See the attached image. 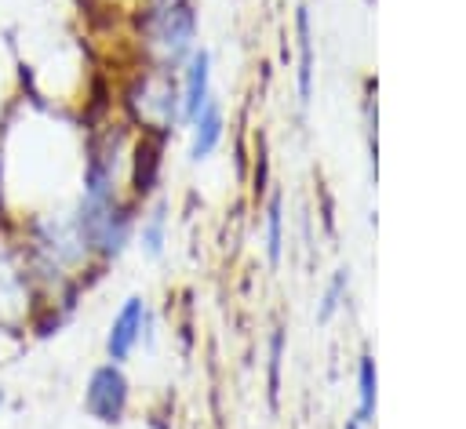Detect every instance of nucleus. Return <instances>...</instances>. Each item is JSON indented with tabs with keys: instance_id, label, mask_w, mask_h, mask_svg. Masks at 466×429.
<instances>
[{
	"instance_id": "nucleus-1",
	"label": "nucleus",
	"mask_w": 466,
	"mask_h": 429,
	"mask_svg": "<svg viewBox=\"0 0 466 429\" xmlns=\"http://www.w3.org/2000/svg\"><path fill=\"white\" fill-rule=\"evenodd\" d=\"M80 116L22 91L0 116V222L62 211L76 200Z\"/></svg>"
},
{
	"instance_id": "nucleus-2",
	"label": "nucleus",
	"mask_w": 466,
	"mask_h": 429,
	"mask_svg": "<svg viewBox=\"0 0 466 429\" xmlns=\"http://www.w3.org/2000/svg\"><path fill=\"white\" fill-rule=\"evenodd\" d=\"M120 15L135 62L178 69L200 47V0H131Z\"/></svg>"
},
{
	"instance_id": "nucleus-3",
	"label": "nucleus",
	"mask_w": 466,
	"mask_h": 429,
	"mask_svg": "<svg viewBox=\"0 0 466 429\" xmlns=\"http://www.w3.org/2000/svg\"><path fill=\"white\" fill-rule=\"evenodd\" d=\"M113 109L138 135L175 138L182 131V98L175 69L127 58V65L113 73Z\"/></svg>"
},
{
	"instance_id": "nucleus-4",
	"label": "nucleus",
	"mask_w": 466,
	"mask_h": 429,
	"mask_svg": "<svg viewBox=\"0 0 466 429\" xmlns=\"http://www.w3.org/2000/svg\"><path fill=\"white\" fill-rule=\"evenodd\" d=\"M138 211L142 207L131 196H120V200H73L69 204L73 229L80 236V244L87 247L91 265L102 276L131 251Z\"/></svg>"
},
{
	"instance_id": "nucleus-5",
	"label": "nucleus",
	"mask_w": 466,
	"mask_h": 429,
	"mask_svg": "<svg viewBox=\"0 0 466 429\" xmlns=\"http://www.w3.org/2000/svg\"><path fill=\"white\" fill-rule=\"evenodd\" d=\"M36 309H40V298H36L33 276L25 269V258L18 251V240L0 222V331L29 338Z\"/></svg>"
},
{
	"instance_id": "nucleus-6",
	"label": "nucleus",
	"mask_w": 466,
	"mask_h": 429,
	"mask_svg": "<svg viewBox=\"0 0 466 429\" xmlns=\"http://www.w3.org/2000/svg\"><path fill=\"white\" fill-rule=\"evenodd\" d=\"M80 407L95 425L116 429L127 422L131 407H135V382L127 374V364H113V360H98L87 374H84V389H80Z\"/></svg>"
},
{
	"instance_id": "nucleus-7",
	"label": "nucleus",
	"mask_w": 466,
	"mask_h": 429,
	"mask_svg": "<svg viewBox=\"0 0 466 429\" xmlns=\"http://www.w3.org/2000/svg\"><path fill=\"white\" fill-rule=\"evenodd\" d=\"M157 342V313L149 305L146 294L131 291L120 298V305L113 309L106 334H102V360L113 364H131L142 349H153Z\"/></svg>"
},
{
	"instance_id": "nucleus-8",
	"label": "nucleus",
	"mask_w": 466,
	"mask_h": 429,
	"mask_svg": "<svg viewBox=\"0 0 466 429\" xmlns=\"http://www.w3.org/2000/svg\"><path fill=\"white\" fill-rule=\"evenodd\" d=\"M167 149L171 138L160 135H135L131 145V164H127V196L142 207L153 196H160L164 185V171H167Z\"/></svg>"
},
{
	"instance_id": "nucleus-9",
	"label": "nucleus",
	"mask_w": 466,
	"mask_h": 429,
	"mask_svg": "<svg viewBox=\"0 0 466 429\" xmlns=\"http://www.w3.org/2000/svg\"><path fill=\"white\" fill-rule=\"evenodd\" d=\"M178 135H186V164H208L218 149H222V142H226V135H229V113H226V105H222V98L218 95H211L186 124H182V131Z\"/></svg>"
},
{
	"instance_id": "nucleus-10",
	"label": "nucleus",
	"mask_w": 466,
	"mask_h": 429,
	"mask_svg": "<svg viewBox=\"0 0 466 429\" xmlns=\"http://www.w3.org/2000/svg\"><path fill=\"white\" fill-rule=\"evenodd\" d=\"M175 76H178V98H182V124L215 95V55H211V47H197L178 69H175Z\"/></svg>"
},
{
	"instance_id": "nucleus-11",
	"label": "nucleus",
	"mask_w": 466,
	"mask_h": 429,
	"mask_svg": "<svg viewBox=\"0 0 466 429\" xmlns=\"http://www.w3.org/2000/svg\"><path fill=\"white\" fill-rule=\"evenodd\" d=\"M167 244H171V200L160 193L149 204H142L131 247H138L146 262H160L167 254Z\"/></svg>"
},
{
	"instance_id": "nucleus-12",
	"label": "nucleus",
	"mask_w": 466,
	"mask_h": 429,
	"mask_svg": "<svg viewBox=\"0 0 466 429\" xmlns=\"http://www.w3.org/2000/svg\"><path fill=\"white\" fill-rule=\"evenodd\" d=\"M313 76H317V51H313V18L302 4L295 11V95L306 109L313 102Z\"/></svg>"
},
{
	"instance_id": "nucleus-13",
	"label": "nucleus",
	"mask_w": 466,
	"mask_h": 429,
	"mask_svg": "<svg viewBox=\"0 0 466 429\" xmlns=\"http://www.w3.org/2000/svg\"><path fill=\"white\" fill-rule=\"evenodd\" d=\"M258 214H262V254H266V262L277 269L280 258H284V244H288V236H284L288 214H284V196H280V189H269V193H266V200L258 204Z\"/></svg>"
},
{
	"instance_id": "nucleus-14",
	"label": "nucleus",
	"mask_w": 466,
	"mask_h": 429,
	"mask_svg": "<svg viewBox=\"0 0 466 429\" xmlns=\"http://www.w3.org/2000/svg\"><path fill=\"white\" fill-rule=\"evenodd\" d=\"M353 389H357V404H353V414L360 422H375V407H379V364L371 353H360L357 356V367H353Z\"/></svg>"
},
{
	"instance_id": "nucleus-15",
	"label": "nucleus",
	"mask_w": 466,
	"mask_h": 429,
	"mask_svg": "<svg viewBox=\"0 0 466 429\" xmlns=\"http://www.w3.org/2000/svg\"><path fill=\"white\" fill-rule=\"evenodd\" d=\"M284 356H288V331H284L280 324H273V327H269V338H266V400H269V407L280 404Z\"/></svg>"
},
{
	"instance_id": "nucleus-16",
	"label": "nucleus",
	"mask_w": 466,
	"mask_h": 429,
	"mask_svg": "<svg viewBox=\"0 0 466 429\" xmlns=\"http://www.w3.org/2000/svg\"><path fill=\"white\" fill-rule=\"evenodd\" d=\"M22 62L15 55V47L7 44V36H0V116L22 98Z\"/></svg>"
},
{
	"instance_id": "nucleus-17",
	"label": "nucleus",
	"mask_w": 466,
	"mask_h": 429,
	"mask_svg": "<svg viewBox=\"0 0 466 429\" xmlns=\"http://www.w3.org/2000/svg\"><path fill=\"white\" fill-rule=\"evenodd\" d=\"M346 298H350V269H335L331 280H328L324 291H320V302H317V324H331L335 313L346 305Z\"/></svg>"
},
{
	"instance_id": "nucleus-18",
	"label": "nucleus",
	"mask_w": 466,
	"mask_h": 429,
	"mask_svg": "<svg viewBox=\"0 0 466 429\" xmlns=\"http://www.w3.org/2000/svg\"><path fill=\"white\" fill-rule=\"evenodd\" d=\"M342 429H371V425H368V422H360L357 414H350V418L342 422Z\"/></svg>"
},
{
	"instance_id": "nucleus-19",
	"label": "nucleus",
	"mask_w": 466,
	"mask_h": 429,
	"mask_svg": "<svg viewBox=\"0 0 466 429\" xmlns=\"http://www.w3.org/2000/svg\"><path fill=\"white\" fill-rule=\"evenodd\" d=\"M7 400H11V396H7V385H0V411L7 407Z\"/></svg>"
}]
</instances>
